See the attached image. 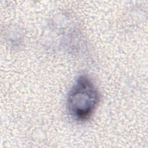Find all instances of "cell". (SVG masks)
Instances as JSON below:
<instances>
[{
  "instance_id": "1",
  "label": "cell",
  "mask_w": 148,
  "mask_h": 148,
  "mask_svg": "<svg viewBox=\"0 0 148 148\" xmlns=\"http://www.w3.org/2000/svg\"><path fill=\"white\" fill-rule=\"evenodd\" d=\"M99 102V94L96 86L87 75H82L68 92L66 110L74 120L84 121L92 116Z\"/></svg>"
}]
</instances>
